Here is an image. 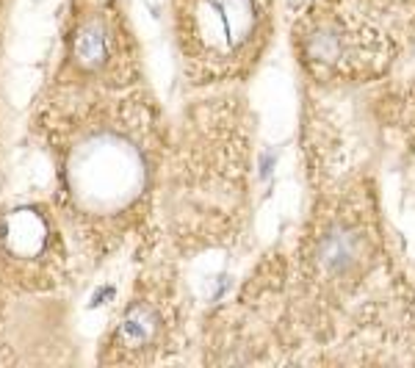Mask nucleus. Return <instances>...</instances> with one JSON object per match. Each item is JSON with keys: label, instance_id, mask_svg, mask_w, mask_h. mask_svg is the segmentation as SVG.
I'll list each match as a JSON object with an SVG mask.
<instances>
[{"label": "nucleus", "instance_id": "nucleus-1", "mask_svg": "<svg viewBox=\"0 0 415 368\" xmlns=\"http://www.w3.org/2000/svg\"><path fill=\"white\" fill-rule=\"evenodd\" d=\"M152 122L147 108L119 100L103 117L78 125L58 147V183L75 222H117L136 213L152 175Z\"/></svg>", "mask_w": 415, "mask_h": 368}, {"label": "nucleus", "instance_id": "nucleus-6", "mask_svg": "<svg viewBox=\"0 0 415 368\" xmlns=\"http://www.w3.org/2000/svg\"><path fill=\"white\" fill-rule=\"evenodd\" d=\"M363 235L343 222H332L316 241V261L330 274H346L363 261Z\"/></svg>", "mask_w": 415, "mask_h": 368}, {"label": "nucleus", "instance_id": "nucleus-2", "mask_svg": "<svg viewBox=\"0 0 415 368\" xmlns=\"http://www.w3.org/2000/svg\"><path fill=\"white\" fill-rule=\"evenodd\" d=\"M271 0H174L180 50L200 78H233L260 56Z\"/></svg>", "mask_w": 415, "mask_h": 368}, {"label": "nucleus", "instance_id": "nucleus-5", "mask_svg": "<svg viewBox=\"0 0 415 368\" xmlns=\"http://www.w3.org/2000/svg\"><path fill=\"white\" fill-rule=\"evenodd\" d=\"M343 9L368 28L382 33L390 45L415 28V0H341Z\"/></svg>", "mask_w": 415, "mask_h": 368}, {"label": "nucleus", "instance_id": "nucleus-4", "mask_svg": "<svg viewBox=\"0 0 415 368\" xmlns=\"http://www.w3.org/2000/svg\"><path fill=\"white\" fill-rule=\"evenodd\" d=\"M166 316L149 299H136L125 308L117 330L111 335V346L122 349L119 360H147L149 352L158 349L161 338L166 335Z\"/></svg>", "mask_w": 415, "mask_h": 368}, {"label": "nucleus", "instance_id": "nucleus-3", "mask_svg": "<svg viewBox=\"0 0 415 368\" xmlns=\"http://www.w3.org/2000/svg\"><path fill=\"white\" fill-rule=\"evenodd\" d=\"M64 261L56 216L39 205L0 210V277L23 288H42Z\"/></svg>", "mask_w": 415, "mask_h": 368}]
</instances>
